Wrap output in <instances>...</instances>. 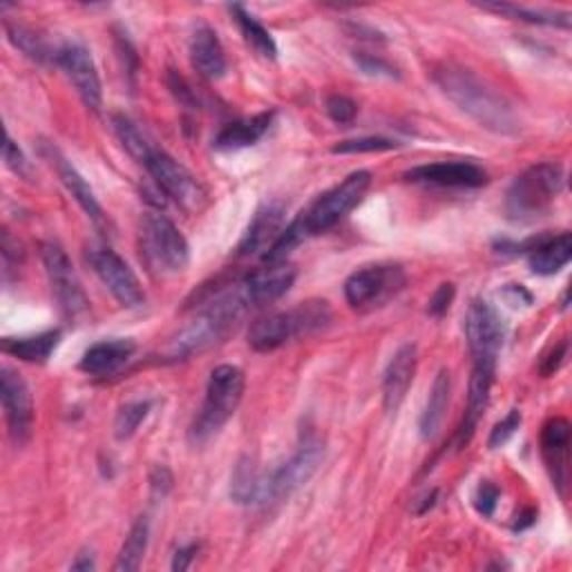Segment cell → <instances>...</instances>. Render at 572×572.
I'll return each mask as SVG.
<instances>
[{
    "label": "cell",
    "instance_id": "cell-39",
    "mask_svg": "<svg viewBox=\"0 0 572 572\" xmlns=\"http://www.w3.org/2000/svg\"><path fill=\"white\" fill-rule=\"evenodd\" d=\"M356 63H358V68H361L365 75H369V77L398 79V70H396L389 61H385V59H381V57L358 52V55H356Z\"/></svg>",
    "mask_w": 572,
    "mask_h": 572
},
{
    "label": "cell",
    "instance_id": "cell-10",
    "mask_svg": "<svg viewBox=\"0 0 572 572\" xmlns=\"http://www.w3.org/2000/svg\"><path fill=\"white\" fill-rule=\"evenodd\" d=\"M41 257H43V266L52 286V294L61 307V312L68 318H81L83 314H88L90 303L88 296L83 292V286L77 277V270L66 253V248L57 241H46L41 246Z\"/></svg>",
    "mask_w": 572,
    "mask_h": 572
},
{
    "label": "cell",
    "instance_id": "cell-18",
    "mask_svg": "<svg viewBox=\"0 0 572 572\" xmlns=\"http://www.w3.org/2000/svg\"><path fill=\"white\" fill-rule=\"evenodd\" d=\"M43 157L50 161V166L57 170L61 184L66 186V190L77 199V204L83 208V213L97 224V226H106V215L103 208L92 190V186L88 184V179L72 166V161L55 146V144H43L41 146Z\"/></svg>",
    "mask_w": 572,
    "mask_h": 572
},
{
    "label": "cell",
    "instance_id": "cell-14",
    "mask_svg": "<svg viewBox=\"0 0 572 572\" xmlns=\"http://www.w3.org/2000/svg\"><path fill=\"white\" fill-rule=\"evenodd\" d=\"M57 66L66 72L86 108L99 112L103 106V86L90 50L79 43H66L57 50Z\"/></svg>",
    "mask_w": 572,
    "mask_h": 572
},
{
    "label": "cell",
    "instance_id": "cell-26",
    "mask_svg": "<svg viewBox=\"0 0 572 572\" xmlns=\"http://www.w3.org/2000/svg\"><path fill=\"white\" fill-rule=\"evenodd\" d=\"M270 124H273V112H262V115H255L248 119L226 124L215 137V148L217 150H241V148L255 146L268 132Z\"/></svg>",
    "mask_w": 572,
    "mask_h": 572
},
{
    "label": "cell",
    "instance_id": "cell-34",
    "mask_svg": "<svg viewBox=\"0 0 572 572\" xmlns=\"http://www.w3.org/2000/svg\"><path fill=\"white\" fill-rule=\"evenodd\" d=\"M112 126H115V132H117L119 141L124 144L126 152H128L137 164H141L144 157L148 155V150L152 148V144L146 139V135L137 128L135 121H130V119L124 117V115H115V117H112Z\"/></svg>",
    "mask_w": 572,
    "mask_h": 572
},
{
    "label": "cell",
    "instance_id": "cell-4",
    "mask_svg": "<svg viewBox=\"0 0 572 572\" xmlns=\"http://www.w3.org/2000/svg\"><path fill=\"white\" fill-rule=\"evenodd\" d=\"M325 456V443L309 430L303 434L298 450L279 463L277 467L259 474L257 505H270L282 499H289L298 487H303L320 467Z\"/></svg>",
    "mask_w": 572,
    "mask_h": 572
},
{
    "label": "cell",
    "instance_id": "cell-48",
    "mask_svg": "<svg viewBox=\"0 0 572 572\" xmlns=\"http://www.w3.org/2000/svg\"><path fill=\"white\" fill-rule=\"evenodd\" d=\"M534 519H536V512L534 510H527V512H523L521 516H516V523H514V530L516 532H521V530H525V527H530L532 523H534Z\"/></svg>",
    "mask_w": 572,
    "mask_h": 572
},
{
    "label": "cell",
    "instance_id": "cell-33",
    "mask_svg": "<svg viewBox=\"0 0 572 572\" xmlns=\"http://www.w3.org/2000/svg\"><path fill=\"white\" fill-rule=\"evenodd\" d=\"M259 474L250 458H241L233 472L230 481V499L239 505H257L259 492Z\"/></svg>",
    "mask_w": 572,
    "mask_h": 572
},
{
    "label": "cell",
    "instance_id": "cell-27",
    "mask_svg": "<svg viewBox=\"0 0 572 572\" xmlns=\"http://www.w3.org/2000/svg\"><path fill=\"white\" fill-rule=\"evenodd\" d=\"M450 392H452V381H450V372L447 369H441L434 378V385H432V392H430V398H427V405L421 414V436L425 441H432L436 438V434L441 432L443 427V421H445V414H447V405H450Z\"/></svg>",
    "mask_w": 572,
    "mask_h": 572
},
{
    "label": "cell",
    "instance_id": "cell-30",
    "mask_svg": "<svg viewBox=\"0 0 572 572\" xmlns=\"http://www.w3.org/2000/svg\"><path fill=\"white\" fill-rule=\"evenodd\" d=\"M228 12H230L233 21L237 23V28H239L244 41H246L259 57L270 59V61L277 59L275 39L270 37V32H268L253 14H248L241 6H233V8H228Z\"/></svg>",
    "mask_w": 572,
    "mask_h": 572
},
{
    "label": "cell",
    "instance_id": "cell-13",
    "mask_svg": "<svg viewBox=\"0 0 572 572\" xmlns=\"http://www.w3.org/2000/svg\"><path fill=\"white\" fill-rule=\"evenodd\" d=\"M0 398H3L10 438L17 447H23L32 438L34 401L26 378L19 372L10 367L0 369Z\"/></svg>",
    "mask_w": 572,
    "mask_h": 572
},
{
    "label": "cell",
    "instance_id": "cell-16",
    "mask_svg": "<svg viewBox=\"0 0 572 572\" xmlns=\"http://www.w3.org/2000/svg\"><path fill=\"white\" fill-rule=\"evenodd\" d=\"M298 277V270L289 262H275L257 268L239 279L241 292L253 307H264L279 300L286 292L292 289Z\"/></svg>",
    "mask_w": 572,
    "mask_h": 572
},
{
    "label": "cell",
    "instance_id": "cell-1",
    "mask_svg": "<svg viewBox=\"0 0 572 572\" xmlns=\"http://www.w3.org/2000/svg\"><path fill=\"white\" fill-rule=\"evenodd\" d=\"M434 83L481 128L496 135H514L519 130V119L510 101L472 70L445 63L434 70Z\"/></svg>",
    "mask_w": 572,
    "mask_h": 572
},
{
    "label": "cell",
    "instance_id": "cell-6",
    "mask_svg": "<svg viewBox=\"0 0 572 572\" xmlns=\"http://www.w3.org/2000/svg\"><path fill=\"white\" fill-rule=\"evenodd\" d=\"M244 396V374L239 367L219 365L210 372L206 396L199 414L190 427L193 443H206L215 436L237 412Z\"/></svg>",
    "mask_w": 572,
    "mask_h": 572
},
{
    "label": "cell",
    "instance_id": "cell-15",
    "mask_svg": "<svg viewBox=\"0 0 572 572\" xmlns=\"http://www.w3.org/2000/svg\"><path fill=\"white\" fill-rule=\"evenodd\" d=\"M465 336L474 361H496L505 341V325L490 303L474 300L465 316Z\"/></svg>",
    "mask_w": 572,
    "mask_h": 572
},
{
    "label": "cell",
    "instance_id": "cell-21",
    "mask_svg": "<svg viewBox=\"0 0 572 572\" xmlns=\"http://www.w3.org/2000/svg\"><path fill=\"white\" fill-rule=\"evenodd\" d=\"M514 248V253H525L527 255V264L532 268L534 275H554L559 273L563 266L570 264L572 259V237L570 233H559V235H541L534 237L521 246H512V244H503Z\"/></svg>",
    "mask_w": 572,
    "mask_h": 572
},
{
    "label": "cell",
    "instance_id": "cell-41",
    "mask_svg": "<svg viewBox=\"0 0 572 572\" xmlns=\"http://www.w3.org/2000/svg\"><path fill=\"white\" fill-rule=\"evenodd\" d=\"M499 499H501V492L494 483L490 481H483L476 490V496H474V507L479 510V514H483L485 519H490L499 505Z\"/></svg>",
    "mask_w": 572,
    "mask_h": 572
},
{
    "label": "cell",
    "instance_id": "cell-24",
    "mask_svg": "<svg viewBox=\"0 0 572 572\" xmlns=\"http://www.w3.org/2000/svg\"><path fill=\"white\" fill-rule=\"evenodd\" d=\"M137 345L128 338H115V341H103L92 345L83 358H81V372L88 376L106 378L117 372H121L128 361L135 356Z\"/></svg>",
    "mask_w": 572,
    "mask_h": 572
},
{
    "label": "cell",
    "instance_id": "cell-31",
    "mask_svg": "<svg viewBox=\"0 0 572 572\" xmlns=\"http://www.w3.org/2000/svg\"><path fill=\"white\" fill-rule=\"evenodd\" d=\"M148 536H150V523L146 516H139L132 523V527L119 550V556L115 563L117 572H135L141 568V561L148 550Z\"/></svg>",
    "mask_w": 572,
    "mask_h": 572
},
{
    "label": "cell",
    "instance_id": "cell-19",
    "mask_svg": "<svg viewBox=\"0 0 572 572\" xmlns=\"http://www.w3.org/2000/svg\"><path fill=\"white\" fill-rule=\"evenodd\" d=\"M494 374H496V361H474L472 376H470L467 410H465L463 423H461V427L456 432L458 450H463L472 441V436H474V432L479 427V421L483 418V414L487 410Z\"/></svg>",
    "mask_w": 572,
    "mask_h": 572
},
{
    "label": "cell",
    "instance_id": "cell-44",
    "mask_svg": "<svg viewBox=\"0 0 572 572\" xmlns=\"http://www.w3.org/2000/svg\"><path fill=\"white\" fill-rule=\"evenodd\" d=\"M172 487V474L166 465H157L150 474V490H152V496L157 499H164Z\"/></svg>",
    "mask_w": 572,
    "mask_h": 572
},
{
    "label": "cell",
    "instance_id": "cell-28",
    "mask_svg": "<svg viewBox=\"0 0 572 572\" xmlns=\"http://www.w3.org/2000/svg\"><path fill=\"white\" fill-rule=\"evenodd\" d=\"M61 343V332H43L37 336H23V338H6L3 352L8 356H14L23 363H37L43 365L50 361L55 349Z\"/></svg>",
    "mask_w": 572,
    "mask_h": 572
},
{
    "label": "cell",
    "instance_id": "cell-3",
    "mask_svg": "<svg viewBox=\"0 0 572 572\" xmlns=\"http://www.w3.org/2000/svg\"><path fill=\"white\" fill-rule=\"evenodd\" d=\"M334 323V312L325 300H307L289 312H277L259 318L248 329V345L259 354L279 349L303 336L318 334Z\"/></svg>",
    "mask_w": 572,
    "mask_h": 572
},
{
    "label": "cell",
    "instance_id": "cell-38",
    "mask_svg": "<svg viewBox=\"0 0 572 572\" xmlns=\"http://www.w3.org/2000/svg\"><path fill=\"white\" fill-rule=\"evenodd\" d=\"M519 427H521V412H519V410H510L507 416H505L501 423L494 425V430H492V434H490V438H487V447H490V450L503 447V445L516 434Z\"/></svg>",
    "mask_w": 572,
    "mask_h": 572
},
{
    "label": "cell",
    "instance_id": "cell-17",
    "mask_svg": "<svg viewBox=\"0 0 572 572\" xmlns=\"http://www.w3.org/2000/svg\"><path fill=\"white\" fill-rule=\"evenodd\" d=\"M414 184L441 188H481L487 184V172L470 161H438L416 166L405 175Z\"/></svg>",
    "mask_w": 572,
    "mask_h": 572
},
{
    "label": "cell",
    "instance_id": "cell-47",
    "mask_svg": "<svg viewBox=\"0 0 572 572\" xmlns=\"http://www.w3.org/2000/svg\"><path fill=\"white\" fill-rule=\"evenodd\" d=\"M97 568V563H95V556H92V552L88 554V552H81L79 556H77V561L72 563V570H83V572H90V570H95Z\"/></svg>",
    "mask_w": 572,
    "mask_h": 572
},
{
    "label": "cell",
    "instance_id": "cell-2",
    "mask_svg": "<svg viewBox=\"0 0 572 572\" xmlns=\"http://www.w3.org/2000/svg\"><path fill=\"white\" fill-rule=\"evenodd\" d=\"M248 309L250 305L241 292V284H230L228 289L215 294L197 312V316L170 341L166 354L172 361H186L195 354L208 352L237 327Z\"/></svg>",
    "mask_w": 572,
    "mask_h": 572
},
{
    "label": "cell",
    "instance_id": "cell-35",
    "mask_svg": "<svg viewBox=\"0 0 572 572\" xmlns=\"http://www.w3.org/2000/svg\"><path fill=\"white\" fill-rule=\"evenodd\" d=\"M152 410V403L150 401H132V403H126L119 412H117V418H115V436L117 441H128L137 434L139 425L148 418Z\"/></svg>",
    "mask_w": 572,
    "mask_h": 572
},
{
    "label": "cell",
    "instance_id": "cell-11",
    "mask_svg": "<svg viewBox=\"0 0 572 572\" xmlns=\"http://www.w3.org/2000/svg\"><path fill=\"white\" fill-rule=\"evenodd\" d=\"M88 262L121 307L139 309L146 303L139 277L117 250L110 246H92L88 248Z\"/></svg>",
    "mask_w": 572,
    "mask_h": 572
},
{
    "label": "cell",
    "instance_id": "cell-36",
    "mask_svg": "<svg viewBox=\"0 0 572 572\" xmlns=\"http://www.w3.org/2000/svg\"><path fill=\"white\" fill-rule=\"evenodd\" d=\"M398 144L385 137H361V139H349L341 141L332 148L334 155H363V152H387L394 150Z\"/></svg>",
    "mask_w": 572,
    "mask_h": 572
},
{
    "label": "cell",
    "instance_id": "cell-46",
    "mask_svg": "<svg viewBox=\"0 0 572 572\" xmlns=\"http://www.w3.org/2000/svg\"><path fill=\"white\" fill-rule=\"evenodd\" d=\"M197 550H199V548H197L195 543L179 548V550L175 552V559H172V570H175V572L188 570L190 563H193V559H195V554H197Z\"/></svg>",
    "mask_w": 572,
    "mask_h": 572
},
{
    "label": "cell",
    "instance_id": "cell-23",
    "mask_svg": "<svg viewBox=\"0 0 572 572\" xmlns=\"http://www.w3.org/2000/svg\"><path fill=\"white\" fill-rule=\"evenodd\" d=\"M284 230V208L277 201L264 204L250 219L237 250L239 255H257V253H266L275 239L279 237V233Z\"/></svg>",
    "mask_w": 572,
    "mask_h": 572
},
{
    "label": "cell",
    "instance_id": "cell-5",
    "mask_svg": "<svg viewBox=\"0 0 572 572\" xmlns=\"http://www.w3.org/2000/svg\"><path fill=\"white\" fill-rule=\"evenodd\" d=\"M563 168L559 164H536L521 172L505 195V213L512 221H534L543 217L563 188Z\"/></svg>",
    "mask_w": 572,
    "mask_h": 572
},
{
    "label": "cell",
    "instance_id": "cell-40",
    "mask_svg": "<svg viewBox=\"0 0 572 572\" xmlns=\"http://www.w3.org/2000/svg\"><path fill=\"white\" fill-rule=\"evenodd\" d=\"M454 296H456V286L452 284V282H443L438 289L434 292V296L430 298V305H427V314L432 316V318H443L447 312H450V307H452V303H454Z\"/></svg>",
    "mask_w": 572,
    "mask_h": 572
},
{
    "label": "cell",
    "instance_id": "cell-25",
    "mask_svg": "<svg viewBox=\"0 0 572 572\" xmlns=\"http://www.w3.org/2000/svg\"><path fill=\"white\" fill-rule=\"evenodd\" d=\"M190 61H193V68L208 81H217L226 75L228 66H226L224 48L215 34V30H210L208 26H199L193 32Z\"/></svg>",
    "mask_w": 572,
    "mask_h": 572
},
{
    "label": "cell",
    "instance_id": "cell-29",
    "mask_svg": "<svg viewBox=\"0 0 572 572\" xmlns=\"http://www.w3.org/2000/svg\"><path fill=\"white\" fill-rule=\"evenodd\" d=\"M481 10L494 12L499 17L512 19V21H523V23H530V26H548V28L570 30V14L568 12L534 10V8H523V6H514V3H483Z\"/></svg>",
    "mask_w": 572,
    "mask_h": 572
},
{
    "label": "cell",
    "instance_id": "cell-9",
    "mask_svg": "<svg viewBox=\"0 0 572 572\" xmlns=\"http://www.w3.org/2000/svg\"><path fill=\"white\" fill-rule=\"evenodd\" d=\"M139 166H144L157 188L184 210H199L204 206L206 190L199 179L166 150L152 146Z\"/></svg>",
    "mask_w": 572,
    "mask_h": 572
},
{
    "label": "cell",
    "instance_id": "cell-7",
    "mask_svg": "<svg viewBox=\"0 0 572 572\" xmlns=\"http://www.w3.org/2000/svg\"><path fill=\"white\" fill-rule=\"evenodd\" d=\"M139 241L148 266L161 275L181 273L190 262V246L184 233L161 213H146L141 217Z\"/></svg>",
    "mask_w": 572,
    "mask_h": 572
},
{
    "label": "cell",
    "instance_id": "cell-22",
    "mask_svg": "<svg viewBox=\"0 0 572 572\" xmlns=\"http://www.w3.org/2000/svg\"><path fill=\"white\" fill-rule=\"evenodd\" d=\"M418 367V347L414 343L403 345L389 361L383 376V405L387 414H396L414 383Z\"/></svg>",
    "mask_w": 572,
    "mask_h": 572
},
{
    "label": "cell",
    "instance_id": "cell-37",
    "mask_svg": "<svg viewBox=\"0 0 572 572\" xmlns=\"http://www.w3.org/2000/svg\"><path fill=\"white\" fill-rule=\"evenodd\" d=\"M325 110L334 124L349 126L358 115V103L345 95H329L325 101Z\"/></svg>",
    "mask_w": 572,
    "mask_h": 572
},
{
    "label": "cell",
    "instance_id": "cell-42",
    "mask_svg": "<svg viewBox=\"0 0 572 572\" xmlns=\"http://www.w3.org/2000/svg\"><path fill=\"white\" fill-rule=\"evenodd\" d=\"M565 356H568V341H561L559 345H554V347L541 358V363H539V374H541L543 378L556 374V372L561 369Z\"/></svg>",
    "mask_w": 572,
    "mask_h": 572
},
{
    "label": "cell",
    "instance_id": "cell-20",
    "mask_svg": "<svg viewBox=\"0 0 572 572\" xmlns=\"http://www.w3.org/2000/svg\"><path fill=\"white\" fill-rule=\"evenodd\" d=\"M541 454L548 465L552 485L561 496H565L570 472V423L563 416H554L543 425Z\"/></svg>",
    "mask_w": 572,
    "mask_h": 572
},
{
    "label": "cell",
    "instance_id": "cell-32",
    "mask_svg": "<svg viewBox=\"0 0 572 572\" xmlns=\"http://www.w3.org/2000/svg\"><path fill=\"white\" fill-rule=\"evenodd\" d=\"M6 32H8V39L10 43L21 50L28 59L37 61V63H57V52H52V48L46 43V39L34 32L32 28H26V26H19V23H8L6 26Z\"/></svg>",
    "mask_w": 572,
    "mask_h": 572
},
{
    "label": "cell",
    "instance_id": "cell-12",
    "mask_svg": "<svg viewBox=\"0 0 572 572\" xmlns=\"http://www.w3.org/2000/svg\"><path fill=\"white\" fill-rule=\"evenodd\" d=\"M405 286V270L398 264H374L352 273L345 282V298L354 309L374 307Z\"/></svg>",
    "mask_w": 572,
    "mask_h": 572
},
{
    "label": "cell",
    "instance_id": "cell-8",
    "mask_svg": "<svg viewBox=\"0 0 572 572\" xmlns=\"http://www.w3.org/2000/svg\"><path fill=\"white\" fill-rule=\"evenodd\" d=\"M369 186H372V172L356 170L349 177H345L338 186L323 193L303 215H298L303 219L309 237L327 233L343 217H347L363 201Z\"/></svg>",
    "mask_w": 572,
    "mask_h": 572
},
{
    "label": "cell",
    "instance_id": "cell-43",
    "mask_svg": "<svg viewBox=\"0 0 572 572\" xmlns=\"http://www.w3.org/2000/svg\"><path fill=\"white\" fill-rule=\"evenodd\" d=\"M501 296H503V300H505L510 307H514V309H519V307H530V305H532V294L525 289L523 284H505Z\"/></svg>",
    "mask_w": 572,
    "mask_h": 572
},
{
    "label": "cell",
    "instance_id": "cell-45",
    "mask_svg": "<svg viewBox=\"0 0 572 572\" xmlns=\"http://www.w3.org/2000/svg\"><path fill=\"white\" fill-rule=\"evenodd\" d=\"M6 164L14 170V172H21V175H26L28 172V161H26V157H23V152L19 150V146L14 144V139L8 135L6 137Z\"/></svg>",
    "mask_w": 572,
    "mask_h": 572
}]
</instances>
